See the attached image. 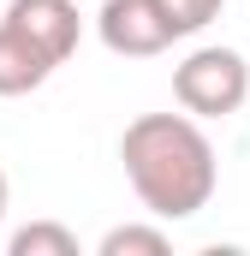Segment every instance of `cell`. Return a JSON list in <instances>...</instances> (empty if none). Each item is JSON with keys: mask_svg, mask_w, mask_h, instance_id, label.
Listing matches in <instances>:
<instances>
[{"mask_svg": "<svg viewBox=\"0 0 250 256\" xmlns=\"http://www.w3.org/2000/svg\"><path fill=\"white\" fill-rule=\"evenodd\" d=\"M54 54L48 48H36L18 24H6L0 18V96H30V90H42L48 78H54Z\"/></svg>", "mask_w": 250, "mask_h": 256, "instance_id": "5b68a950", "label": "cell"}, {"mask_svg": "<svg viewBox=\"0 0 250 256\" xmlns=\"http://www.w3.org/2000/svg\"><path fill=\"white\" fill-rule=\"evenodd\" d=\"M96 30H102V42L114 54H125V60H155V54H167L179 42V30L167 24V12L155 0H102Z\"/></svg>", "mask_w": 250, "mask_h": 256, "instance_id": "3957f363", "label": "cell"}, {"mask_svg": "<svg viewBox=\"0 0 250 256\" xmlns=\"http://www.w3.org/2000/svg\"><path fill=\"white\" fill-rule=\"evenodd\" d=\"M6 24H18L36 48H48L60 66L78 54V36H84V18H78L72 0H12L6 6Z\"/></svg>", "mask_w": 250, "mask_h": 256, "instance_id": "277c9868", "label": "cell"}, {"mask_svg": "<svg viewBox=\"0 0 250 256\" xmlns=\"http://www.w3.org/2000/svg\"><path fill=\"white\" fill-rule=\"evenodd\" d=\"M102 256H167L173 250V238L161 232V226H143V220H125L114 232H102Z\"/></svg>", "mask_w": 250, "mask_h": 256, "instance_id": "52a82bcc", "label": "cell"}, {"mask_svg": "<svg viewBox=\"0 0 250 256\" xmlns=\"http://www.w3.org/2000/svg\"><path fill=\"white\" fill-rule=\"evenodd\" d=\"M120 161L137 202L155 220H190L220 185V161L196 114H137L120 137Z\"/></svg>", "mask_w": 250, "mask_h": 256, "instance_id": "6da1fadb", "label": "cell"}, {"mask_svg": "<svg viewBox=\"0 0 250 256\" xmlns=\"http://www.w3.org/2000/svg\"><path fill=\"white\" fill-rule=\"evenodd\" d=\"M173 96L196 120H226L250 102V66L238 48H190L173 66Z\"/></svg>", "mask_w": 250, "mask_h": 256, "instance_id": "7a4b0ae2", "label": "cell"}, {"mask_svg": "<svg viewBox=\"0 0 250 256\" xmlns=\"http://www.w3.org/2000/svg\"><path fill=\"white\" fill-rule=\"evenodd\" d=\"M155 6L167 12V24H173L179 36H196V30H208V24L220 18L226 0H155Z\"/></svg>", "mask_w": 250, "mask_h": 256, "instance_id": "ba28073f", "label": "cell"}, {"mask_svg": "<svg viewBox=\"0 0 250 256\" xmlns=\"http://www.w3.org/2000/svg\"><path fill=\"white\" fill-rule=\"evenodd\" d=\"M12 256H78V232L60 226V220H30V226H18L12 232Z\"/></svg>", "mask_w": 250, "mask_h": 256, "instance_id": "8992f818", "label": "cell"}, {"mask_svg": "<svg viewBox=\"0 0 250 256\" xmlns=\"http://www.w3.org/2000/svg\"><path fill=\"white\" fill-rule=\"evenodd\" d=\"M6 202H12V185H6V167H0V220H6Z\"/></svg>", "mask_w": 250, "mask_h": 256, "instance_id": "9c48e42d", "label": "cell"}]
</instances>
